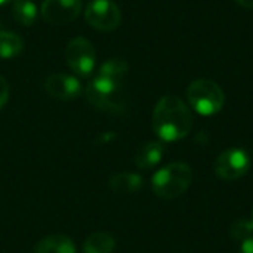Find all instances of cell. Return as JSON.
Here are the masks:
<instances>
[{
	"label": "cell",
	"instance_id": "1",
	"mask_svg": "<svg viewBox=\"0 0 253 253\" xmlns=\"http://www.w3.org/2000/svg\"><path fill=\"white\" fill-rule=\"evenodd\" d=\"M194 117L190 107L176 95H165L153 111V129L166 142L184 139L193 129Z\"/></svg>",
	"mask_w": 253,
	"mask_h": 253
},
{
	"label": "cell",
	"instance_id": "2",
	"mask_svg": "<svg viewBox=\"0 0 253 253\" xmlns=\"http://www.w3.org/2000/svg\"><path fill=\"white\" fill-rule=\"evenodd\" d=\"M194 178L193 169L184 162H175L157 170L151 179L153 191L157 197L173 200L181 197L191 185Z\"/></svg>",
	"mask_w": 253,
	"mask_h": 253
},
{
	"label": "cell",
	"instance_id": "3",
	"mask_svg": "<svg viewBox=\"0 0 253 253\" xmlns=\"http://www.w3.org/2000/svg\"><path fill=\"white\" fill-rule=\"evenodd\" d=\"M187 99L191 108L200 116H215L225 104L222 87L209 79H197L187 87Z\"/></svg>",
	"mask_w": 253,
	"mask_h": 253
},
{
	"label": "cell",
	"instance_id": "4",
	"mask_svg": "<svg viewBox=\"0 0 253 253\" xmlns=\"http://www.w3.org/2000/svg\"><path fill=\"white\" fill-rule=\"evenodd\" d=\"M86 98L95 108L101 111L116 116L125 111L122 86L107 82L98 76L86 86Z\"/></svg>",
	"mask_w": 253,
	"mask_h": 253
},
{
	"label": "cell",
	"instance_id": "5",
	"mask_svg": "<svg viewBox=\"0 0 253 253\" xmlns=\"http://www.w3.org/2000/svg\"><path fill=\"white\" fill-rule=\"evenodd\" d=\"M252 160L248 151L242 148H230L221 153L215 160V175L222 181H237L248 175Z\"/></svg>",
	"mask_w": 253,
	"mask_h": 253
},
{
	"label": "cell",
	"instance_id": "6",
	"mask_svg": "<svg viewBox=\"0 0 253 253\" xmlns=\"http://www.w3.org/2000/svg\"><path fill=\"white\" fill-rule=\"evenodd\" d=\"M86 22L98 31H114L122 21V12L113 0H92L84 10Z\"/></svg>",
	"mask_w": 253,
	"mask_h": 253
},
{
	"label": "cell",
	"instance_id": "7",
	"mask_svg": "<svg viewBox=\"0 0 253 253\" xmlns=\"http://www.w3.org/2000/svg\"><path fill=\"white\" fill-rule=\"evenodd\" d=\"M65 59L73 73L86 77L95 68L96 50L87 39L74 37L65 49Z\"/></svg>",
	"mask_w": 253,
	"mask_h": 253
},
{
	"label": "cell",
	"instance_id": "8",
	"mask_svg": "<svg viewBox=\"0 0 253 253\" xmlns=\"http://www.w3.org/2000/svg\"><path fill=\"white\" fill-rule=\"evenodd\" d=\"M82 10V0H44L42 4V16L52 25H64L73 22Z\"/></svg>",
	"mask_w": 253,
	"mask_h": 253
},
{
	"label": "cell",
	"instance_id": "9",
	"mask_svg": "<svg viewBox=\"0 0 253 253\" xmlns=\"http://www.w3.org/2000/svg\"><path fill=\"white\" fill-rule=\"evenodd\" d=\"M44 89L46 92L61 101H71L80 96L82 93V83L79 79L70 74L55 73L46 77L44 80Z\"/></svg>",
	"mask_w": 253,
	"mask_h": 253
},
{
	"label": "cell",
	"instance_id": "10",
	"mask_svg": "<svg viewBox=\"0 0 253 253\" xmlns=\"http://www.w3.org/2000/svg\"><path fill=\"white\" fill-rule=\"evenodd\" d=\"M165 154V147L162 142L157 141H150L142 144L136 153H135V165L141 170H150L154 169L163 159Z\"/></svg>",
	"mask_w": 253,
	"mask_h": 253
},
{
	"label": "cell",
	"instance_id": "11",
	"mask_svg": "<svg viewBox=\"0 0 253 253\" xmlns=\"http://www.w3.org/2000/svg\"><path fill=\"white\" fill-rule=\"evenodd\" d=\"M34 253H76V245L68 236L53 234L39 240L34 246Z\"/></svg>",
	"mask_w": 253,
	"mask_h": 253
},
{
	"label": "cell",
	"instance_id": "12",
	"mask_svg": "<svg viewBox=\"0 0 253 253\" xmlns=\"http://www.w3.org/2000/svg\"><path fill=\"white\" fill-rule=\"evenodd\" d=\"M110 188L114 193H122V194H132L136 193L142 188L144 185V178L138 173H130V172H120L116 173L110 178L108 181Z\"/></svg>",
	"mask_w": 253,
	"mask_h": 253
},
{
	"label": "cell",
	"instance_id": "13",
	"mask_svg": "<svg viewBox=\"0 0 253 253\" xmlns=\"http://www.w3.org/2000/svg\"><path fill=\"white\" fill-rule=\"evenodd\" d=\"M129 71V64L122 59V58H113V59H108L105 61L101 68H99V73H98V77L107 80V82H111L114 84H119L122 86L123 84V80L126 77Z\"/></svg>",
	"mask_w": 253,
	"mask_h": 253
},
{
	"label": "cell",
	"instance_id": "14",
	"mask_svg": "<svg viewBox=\"0 0 253 253\" xmlns=\"http://www.w3.org/2000/svg\"><path fill=\"white\" fill-rule=\"evenodd\" d=\"M116 239L107 231H96L83 242V253H113Z\"/></svg>",
	"mask_w": 253,
	"mask_h": 253
},
{
	"label": "cell",
	"instance_id": "15",
	"mask_svg": "<svg viewBox=\"0 0 253 253\" xmlns=\"http://www.w3.org/2000/svg\"><path fill=\"white\" fill-rule=\"evenodd\" d=\"M12 16L21 25H33L37 19V6L31 0H12Z\"/></svg>",
	"mask_w": 253,
	"mask_h": 253
},
{
	"label": "cell",
	"instance_id": "16",
	"mask_svg": "<svg viewBox=\"0 0 253 253\" xmlns=\"http://www.w3.org/2000/svg\"><path fill=\"white\" fill-rule=\"evenodd\" d=\"M24 49L22 39L13 31H0V58L10 59L18 56Z\"/></svg>",
	"mask_w": 253,
	"mask_h": 253
},
{
	"label": "cell",
	"instance_id": "17",
	"mask_svg": "<svg viewBox=\"0 0 253 253\" xmlns=\"http://www.w3.org/2000/svg\"><path fill=\"white\" fill-rule=\"evenodd\" d=\"M233 239L239 240V242H243L246 239H249L251 236H253V228L251 225V221H245V219H240L237 222H234L231 225V230H230Z\"/></svg>",
	"mask_w": 253,
	"mask_h": 253
},
{
	"label": "cell",
	"instance_id": "18",
	"mask_svg": "<svg viewBox=\"0 0 253 253\" xmlns=\"http://www.w3.org/2000/svg\"><path fill=\"white\" fill-rule=\"evenodd\" d=\"M7 99H9V84L6 79L0 74V110L6 105Z\"/></svg>",
	"mask_w": 253,
	"mask_h": 253
},
{
	"label": "cell",
	"instance_id": "19",
	"mask_svg": "<svg viewBox=\"0 0 253 253\" xmlns=\"http://www.w3.org/2000/svg\"><path fill=\"white\" fill-rule=\"evenodd\" d=\"M240 253H253V236L243 240L240 245Z\"/></svg>",
	"mask_w": 253,
	"mask_h": 253
},
{
	"label": "cell",
	"instance_id": "20",
	"mask_svg": "<svg viewBox=\"0 0 253 253\" xmlns=\"http://www.w3.org/2000/svg\"><path fill=\"white\" fill-rule=\"evenodd\" d=\"M237 4L246 7V9H253V0H234Z\"/></svg>",
	"mask_w": 253,
	"mask_h": 253
},
{
	"label": "cell",
	"instance_id": "21",
	"mask_svg": "<svg viewBox=\"0 0 253 253\" xmlns=\"http://www.w3.org/2000/svg\"><path fill=\"white\" fill-rule=\"evenodd\" d=\"M9 1H12V0H0V4H6V3H9Z\"/></svg>",
	"mask_w": 253,
	"mask_h": 253
},
{
	"label": "cell",
	"instance_id": "22",
	"mask_svg": "<svg viewBox=\"0 0 253 253\" xmlns=\"http://www.w3.org/2000/svg\"><path fill=\"white\" fill-rule=\"evenodd\" d=\"M251 225H252V228H253V212H252V219H251Z\"/></svg>",
	"mask_w": 253,
	"mask_h": 253
}]
</instances>
